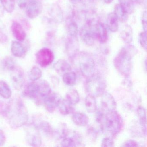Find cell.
Here are the masks:
<instances>
[{
  "mask_svg": "<svg viewBox=\"0 0 147 147\" xmlns=\"http://www.w3.org/2000/svg\"><path fill=\"white\" fill-rule=\"evenodd\" d=\"M6 113L9 124L13 129L26 124L29 119L27 108L18 98L12 100L7 106Z\"/></svg>",
  "mask_w": 147,
  "mask_h": 147,
  "instance_id": "cell-1",
  "label": "cell"
},
{
  "mask_svg": "<svg viewBox=\"0 0 147 147\" xmlns=\"http://www.w3.org/2000/svg\"><path fill=\"white\" fill-rule=\"evenodd\" d=\"M137 54V50L132 45L122 48L113 60V64L118 71L122 75L128 77L133 69L132 59Z\"/></svg>",
  "mask_w": 147,
  "mask_h": 147,
  "instance_id": "cell-2",
  "label": "cell"
},
{
  "mask_svg": "<svg viewBox=\"0 0 147 147\" xmlns=\"http://www.w3.org/2000/svg\"><path fill=\"white\" fill-rule=\"evenodd\" d=\"M97 120L105 130L113 136H117L122 130L123 121L120 114L116 111L106 113L99 112Z\"/></svg>",
  "mask_w": 147,
  "mask_h": 147,
  "instance_id": "cell-3",
  "label": "cell"
},
{
  "mask_svg": "<svg viewBox=\"0 0 147 147\" xmlns=\"http://www.w3.org/2000/svg\"><path fill=\"white\" fill-rule=\"evenodd\" d=\"M85 87L88 94L97 98L101 97L105 92L106 83L101 76L94 74L91 77L87 78Z\"/></svg>",
  "mask_w": 147,
  "mask_h": 147,
  "instance_id": "cell-4",
  "label": "cell"
},
{
  "mask_svg": "<svg viewBox=\"0 0 147 147\" xmlns=\"http://www.w3.org/2000/svg\"><path fill=\"white\" fill-rule=\"evenodd\" d=\"M74 59L78 60L79 69L84 77L88 78L95 74V64L94 60L87 53H78Z\"/></svg>",
  "mask_w": 147,
  "mask_h": 147,
  "instance_id": "cell-5",
  "label": "cell"
},
{
  "mask_svg": "<svg viewBox=\"0 0 147 147\" xmlns=\"http://www.w3.org/2000/svg\"><path fill=\"white\" fill-rule=\"evenodd\" d=\"M26 139L28 144L33 147H39L42 144L39 130L35 123L27 126L26 129Z\"/></svg>",
  "mask_w": 147,
  "mask_h": 147,
  "instance_id": "cell-6",
  "label": "cell"
},
{
  "mask_svg": "<svg viewBox=\"0 0 147 147\" xmlns=\"http://www.w3.org/2000/svg\"><path fill=\"white\" fill-rule=\"evenodd\" d=\"M36 60L41 67H45L54 61L55 56L52 51L48 48H43L36 54Z\"/></svg>",
  "mask_w": 147,
  "mask_h": 147,
  "instance_id": "cell-7",
  "label": "cell"
},
{
  "mask_svg": "<svg viewBox=\"0 0 147 147\" xmlns=\"http://www.w3.org/2000/svg\"><path fill=\"white\" fill-rule=\"evenodd\" d=\"M80 36L83 42L88 46H92L94 43V26L91 22H88L81 29Z\"/></svg>",
  "mask_w": 147,
  "mask_h": 147,
  "instance_id": "cell-8",
  "label": "cell"
},
{
  "mask_svg": "<svg viewBox=\"0 0 147 147\" xmlns=\"http://www.w3.org/2000/svg\"><path fill=\"white\" fill-rule=\"evenodd\" d=\"M63 140L61 144L63 147H75L80 146L82 142L81 136L80 134L73 131L70 136V131L67 130L64 136L62 138Z\"/></svg>",
  "mask_w": 147,
  "mask_h": 147,
  "instance_id": "cell-9",
  "label": "cell"
},
{
  "mask_svg": "<svg viewBox=\"0 0 147 147\" xmlns=\"http://www.w3.org/2000/svg\"><path fill=\"white\" fill-rule=\"evenodd\" d=\"M61 95L56 92H51L45 97L42 103L46 110L50 113L55 111L61 101Z\"/></svg>",
  "mask_w": 147,
  "mask_h": 147,
  "instance_id": "cell-10",
  "label": "cell"
},
{
  "mask_svg": "<svg viewBox=\"0 0 147 147\" xmlns=\"http://www.w3.org/2000/svg\"><path fill=\"white\" fill-rule=\"evenodd\" d=\"M101 97V106L103 111L107 113L115 111L117 103L112 94L105 92Z\"/></svg>",
  "mask_w": 147,
  "mask_h": 147,
  "instance_id": "cell-11",
  "label": "cell"
},
{
  "mask_svg": "<svg viewBox=\"0 0 147 147\" xmlns=\"http://www.w3.org/2000/svg\"><path fill=\"white\" fill-rule=\"evenodd\" d=\"M26 7V15L30 19L36 18L42 11V3L38 0H30Z\"/></svg>",
  "mask_w": 147,
  "mask_h": 147,
  "instance_id": "cell-12",
  "label": "cell"
},
{
  "mask_svg": "<svg viewBox=\"0 0 147 147\" xmlns=\"http://www.w3.org/2000/svg\"><path fill=\"white\" fill-rule=\"evenodd\" d=\"M11 80L13 87L17 90L22 88L24 83V72L22 69L16 67L11 71Z\"/></svg>",
  "mask_w": 147,
  "mask_h": 147,
  "instance_id": "cell-13",
  "label": "cell"
},
{
  "mask_svg": "<svg viewBox=\"0 0 147 147\" xmlns=\"http://www.w3.org/2000/svg\"><path fill=\"white\" fill-rule=\"evenodd\" d=\"M39 85L38 82L32 81L26 86L24 95L29 98L34 100L38 103L39 98Z\"/></svg>",
  "mask_w": 147,
  "mask_h": 147,
  "instance_id": "cell-14",
  "label": "cell"
},
{
  "mask_svg": "<svg viewBox=\"0 0 147 147\" xmlns=\"http://www.w3.org/2000/svg\"><path fill=\"white\" fill-rule=\"evenodd\" d=\"M79 44L76 37L69 38L66 44V51L69 58L73 60L79 53Z\"/></svg>",
  "mask_w": 147,
  "mask_h": 147,
  "instance_id": "cell-15",
  "label": "cell"
},
{
  "mask_svg": "<svg viewBox=\"0 0 147 147\" xmlns=\"http://www.w3.org/2000/svg\"><path fill=\"white\" fill-rule=\"evenodd\" d=\"M95 37L101 44L106 42L108 39V35L107 29L101 23H97L94 25Z\"/></svg>",
  "mask_w": 147,
  "mask_h": 147,
  "instance_id": "cell-16",
  "label": "cell"
},
{
  "mask_svg": "<svg viewBox=\"0 0 147 147\" xmlns=\"http://www.w3.org/2000/svg\"><path fill=\"white\" fill-rule=\"evenodd\" d=\"M14 37L19 42H23L26 37V33L22 26L17 21H13L11 26Z\"/></svg>",
  "mask_w": 147,
  "mask_h": 147,
  "instance_id": "cell-17",
  "label": "cell"
},
{
  "mask_svg": "<svg viewBox=\"0 0 147 147\" xmlns=\"http://www.w3.org/2000/svg\"><path fill=\"white\" fill-rule=\"evenodd\" d=\"M54 68L60 75H63L72 70L71 65L67 61L62 59L58 60L55 63Z\"/></svg>",
  "mask_w": 147,
  "mask_h": 147,
  "instance_id": "cell-18",
  "label": "cell"
},
{
  "mask_svg": "<svg viewBox=\"0 0 147 147\" xmlns=\"http://www.w3.org/2000/svg\"><path fill=\"white\" fill-rule=\"evenodd\" d=\"M38 82L40 89L38 103H42L45 98L51 92V88L47 81L42 80L39 81Z\"/></svg>",
  "mask_w": 147,
  "mask_h": 147,
  "instance_id": "cell-19",
  "label": "cell"
},
{
  "mask_svg": "<svg viewBox=\"0 0 147 147\" xmlns=\"http://www.w3.org/2000/svg\"><path fill=\"white\" fill-rule=\"evenodd\" d=\"M11 50L14 56L19 58L24 57L26 54V50L24 45L17 41H13L11 45Z\"/></svg>",
  "mask_w": 147,
  "mask_h": 147,
  "instance_id": "cell-20",
  "label": "cell"
},
{
  "mask_svg": "<svg viewBox=\"0 0 147 147\" xmlns=\"http://www.w3.org/2000/svg\"><path fill=\"white\" fill-rule=\"evenodd\" d=\"M72 120L79 126H86L89 122L88 117L85 113L81 112L74 113L72 116Z\"/></svg>",
  "mask_w": 147,
  "mask_h": 147,
  "instance_id": "cell-21",
  "label": "cell"
},
{
  "mask_svg": "<svg viewBox=\"0 0 147 147\" xmlns=\"http://www.w3.org/2000/svg\"><path fill=\"white\" fill-rule=\"evenodd\" d=\"M85 104L86 109L89 113H93L97 110V101L94 96L88 94L86 97Z\"/></svg>",
  "mask_w": 147,
  "mask_h": 147,
  "instance_id": "cell-22",
  "label": "cell"
},
{
  "mask_svg": "<svg viewBox=\"0 0 147 147\" xmlns=\"http://www.w3.org/2000/svg\"><path fill=\"white\" fill-rule=\"evenodd\" d=\"M118 20L114 13H111L107 17V25L111 32H115L118 30Z\"/></svg>",
  "mask_w": 147,
  "mask_h": 147,
  "instance_id": "cell-23",
  "label": "cell"
},
{
  "mask_svg": "<svg viewBox=\"0 0 147 147\" xmlns=\"http://www.w3.org/2000/svg\"><path fill=\"white\" fill-rule=\"evenodd\" d=\"M58 107L60 113L63 115H68L74 111V105L66 99L61 100Z\"/></svg>",
  "mask_w": 147,
  "mask_h": 147,
  "instance_id": "cell-24",
  "label": "cell"
},
{
  "mask_svg": "<svg viewBox=\"0 0 147 147\" xmlns=\"http://www.w3.org/2000/svg\"><path fill=\"white\" fill-rule=\"evenodd\" d=\"M137 114L139 119V122L140 125L142 126L143 131L144 133H146V123H147V118H146V110L143 107H138L137 109Z\"/></svg>",
  "mask_w": 147,
  "mask_h": 147,
  "instance_id": "cell-25",
  "label": "cell"
},
{
  "mask_svg": "<svg viewBox=\"0 0 147 147\" xmlns=\"http://www.w3.org/2000/svg\"><path fill=\"white\" fill-rule=\"evenodd\" d=\"M120 36L125 42L130 43L133 39V32L131 27L130 26H126L125 29L120 32Z\"/></svg>",
  "mask_w": 147,
  "mask_h": 147,
  "instance_id": "cell-26",
  "label": "cell"
},
{
  "mask_svg": "<svg viewBox=\"0 0 147 147\" xmlns=\"http://www.w3.org/2000/svg\"><path fill=\"white\" fill-rule=\"evenodd\" d=\"M0 95L6 99L11 98L12 95V91L10 86L6 82L0 81Z\"/></svg>",
  "mask_w": 147,
  "mask_h": 147,
  "instance_id": "cell-27",
  "label": "cell"
},
{
  "mask_svg": "<svg viewBox=\"0 0 147 147\" xmlns=\"http://www.w3.org/2000/svg\"><path fill=\"white\" fill-rule=\"evenodd\" d=\"M63 81L67 86H73L76 83V74L75 72L71 71L66 73L63 75Z\"/></svg>",
  "mask_w": 147,
  "mask_h": 147,
  "instance_id": "cell-28",
  "label": "cell"
},
{
  "mask_svg": "<svg viewBox=\"0 0 147 147\" xmlns=\"http://www.w3.org/2000/svg\"><path fill=\"white\" fill-rule=\"evenodd\" d=\"M66 100L73 105H77L80 100L79 92L75 89H71L66 94Z\"/></svg>",
  "mask_w": 147,
  "mask_h": 147,
  "instance_id": "cell-29",
  "label": "cell"
},
{
  "mask_svg": "<svg viewBox=\"0 0 147 147\" xmlns=\"http://www.w3.org/2000/svg\"><path fill=\"white\" fill-rule=\"evenodd\" d=\"M16 61L11 57H5L1 62V65L4 69L11 71L16 67Z\"/></svg>",
  "mask_w": 147,
  "mask_h": 147,
  "instance_id": "cell-30",
  "label": "cell"
},
{
  "mask_svg": "<svg viewBox=\"0 0 147 147\" xmlns=\"http://www.w3.org/2000/svg\"><path fill=\"white\" fill-rule=\"evenodd\" d=\"M114 13L119 21L122 23H125L128 20V14L123 10L120 5H117L115 6Z\"/></svg>",
  "mask_w": 147,
  "mask_h": 147,
  "instance_id": "cell-31",
  "label": "cell"
},
{
  "mask_svg": "<svg viewBox=\"0 0 147 147\" xmlns=\"http://www.w3.org/2000/svg\"><path fill=\"white\" fill-rule=\"evenodd\" d=\"M120 6L123 10L129 15L134 11V4L133 0H119Z\"/></svg>",
  "mask_w": 147,
  "mask_h": 147,
  "instance_id": "cell-32",
  "label": "cell"
},
{
  "mask_svg": "<svg viewBox=\"0 0 147 147\" xmlns=\"http://www.w3.org/2000/svg\"><path fill=\"white\" fill-rule=\"evenodd\" d=\"M38 129L41 130L46 135H51L53 133V129L49 123L46 121H42L39 123H35Z\"/></svg>",
  "mask_w": 147,
  "mask_h": 147,
  "instance_id": "cell-33",
  "label": "cell"
},
{
  "mask_svg": "<svg viewBox=\"0 0 147 147\" xmlns=\"http://www.w3.org/2000/svg\"><path fill=\"white\" fill-rule=\"evenodd\" d=\"M42 76V72L39 68L37 66H34L32 68L29 78L32 81H36L40 79Z\"/></svg>",
  "mask_w": 147,
  "mask_h": 147,
  "instance_id": "cell-34",
  "label": "cell"
},
{
  "mask_svg": "<svg viewBox=\"0 0 147 147\" xmlns=\"http://www.w3.org/2000/svg\"><path fill=\"white\" fill-rule=\"evenodd\" d=\"M3 7L7 12L13 11L15 7V0H0Z\"/></svg>",
  "mask_w": 147,
  "mask_h": 147,
  "instance_id": "cell-35",
  "label": "cell"
},
{
  "mask_svg": "<svg viewBox=\"0 0 147 147\" xmlns=\"http://www.w3.org/2000/svg\"><path fill=\"white\" fill-rule=\"evenodd\" d=\"M68 32L70 36L76 37L78 33V26L74 21L70 22L67 27Z\"/></svg>",
  "mask_w": 147,
  "mask_h": 147,
  "instance_id": "cell-36",
  "label": "cell"
},
{
  "mask_svg": "<svg viewBox=\"0 0 147 147\" xmlns=\"http://www.w3.org/2000/svg\"><path fill=\"white\" fill-rule=\"evenodd\" d=\"M146 31L141 32L138 36V41L141 46L144 49L147 50V38H146Z\"/></svg>",
  "mask_w": 147,
  "mask_h": 147,
  "instance_id": "cell-37",
  "label": "cell"
},
{
  "mask_svg": "<svg viewBox=\"0 0 147 147\" xmlns=\"http://www.w3.org/2000/svg\"><path fill=\"white\" fill-rule=\"evenodd\" d=\"M101 147H114V142L113 140L110 138L106 137L102 140Z\"/></svg>",
  "mask_w": 147,
  "mask_h": 147,
  "instance_id": "cell-38",
  "label": "cell"
},
{
  "mask_svg": "<svg viewBox=\"0 0 147 147\" xmlns=\"http://www.w3.org/2000/svg\"><path fill=\"white\" fill-rule=\"evenodd\" d=\"M123 146L125 147H137L139 146L137 142L132 139H129L125 141Z\"/></svg>",
  "mask_w": 147,
  "mask_h": 147,
  "instance_id": "cell-39",
  "label": "cell"
},
{
  "mask_svg": "<svg viewBox=\"0 0 147 147\" xmlns=\"http://www.w3.org/2000/svg\"><path fill=\"white\" fill-rule=\"evenodd\" d=\"M147 11H145L143 13L142 19V24L144 31H146V30H147Z\"/></svg>",
  "mask_w": 147,
  "mask_h": 147,
  "instance_id": "cell-40",
  "label": "cell"
},
{
  "mask_svg": "<svg viewBox=\"0 0 147 147\" xmlns=\"http://www.w3.org/2000/svg\"><path fill=\"white\" fill-rule=\"evenodd\" d=\"M17 3L19 7L23 9L26 8L28 3V0H17Z\"/></svg>",
  "mask_w": 147,
  "mask_h": 147,
  "instance_id": "cell-41",
  "label": "cell"
},
{
  "mask_svg": "<svg viewBox=\"0 0 147 147\" xmlns=\"http://www.w3.org/2000/svg\"><path fill=\"white\" fill-rule=\"evenodd\" d=\"M6 142V137L4 132L0 129V146H3Z\"/></svg>",
  "mask_w": 147,
  "mask_h": 147,
  "instance_id": "cell-42",
  "label": "cell"
},
{
  "mask_svg": "<svg viewBox=\"0 0 147 147\" xmlns=\"http://www.w3.org/2000/svg\"><path fill=\"white\" fill-rule=\"evenodd\" d=\"M113 1V0H104V1H105V3L107 4H110V3H111Z\"/></svg>",
  "mask_w": 147,
  "mask_h": 147,
  "instance_id": "cell-43",
  "label": "cell"
}]
</instances>
